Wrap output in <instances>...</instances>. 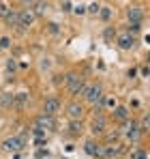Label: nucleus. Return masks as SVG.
Masks as SVG:
<instances>
[{
    "mask_svg": "<svg viewBox=\"0 0 150 159\" xmlns=\"http://www.w3.org/2000/svg\"><path fill=\"white\" fill-rule=\"evenodd\" d=\"M34 138H37V140H43V138H45V131H43V129H39V127H34Z\"/></svg>",
    "mask_w": 150,
    "mask_h": 159,
    "instance_id": "nucleus-26",
    "label": "nucleus"
},
{
    "mask_svg": "<svg viewBox=\"0 0 150 159\" xmlns=\"http://www.w3.org/2000/svg\"><path fill=\"white\" fill-rule=\"evenodd\" d=\"M114 118H116V120H120V123H126V120L131 118L129 107H126V106H116V107H114Z\"/></svg>",
    "mask_w": 150,
    "mask_h": 159,
    "instance_id": "nucleus-10",
    "label": "nucleus"
},
{
    "mask_svg": "<svg viewBox=\"0 0 150 159\" xmlns=\"http://www.w3.org/2000/svg\"><path fill=\"white\" fill-rule=\"evenodd\" d=\"M126 17H129V24H142L144 20V9L139 4H131L126 9Z\"/></svg>",
    "mask_w": 150,
    "mask_h": 159,
    "instance_id": "nucleus-3",
    "label": "nucleus"
},
{
    "mask_svg": "<svg viewBox=\"0 0 150 159\" xmlns=\"http://www.w3.org/2000/svg\"><path fill=\"white\" fill-rule=\"evenodd\" d=\"M84 151H86L88 155H92V157H101V155H103V146L97 144V142H92V140L84 144Z\"/></svg>",
    "mask_w": 150,
    "mask_h": 159,
    "instance_id": "nucleus-11",
    "label": "nucleus"
},
{
    "mask_svg": "<svg viewBox=\"0 0 150 159\" xmlns=\"http://www.w3.org/2000/svg\"><path fill=\"white\" fill-rule=\"evenodd\" d=\"M47 30H50L51 34H56V32H58L60 28H58V24H54V22H51V24H47Z\"/></svg>",
    "mask_w": 150,
    "mask_h": 159,
    "instance_id": "nucleus-28",
    "label": "nucleus"
},
{
    "mask_svg": "<svg viewBox=\"0 0 150 159\" xmlns=\"http://www.w3.org/2000/svg\"><path fill=\"white\" fill-rule=\"evenodd\" d=\"M7 24L13 28H20V11H9V15H7Z\"/></svg>",
    "mask_w": 150,
    "mask_h": 159,
    "instance_id": "nucleus-14",
    "label": "nucleus"
},
{
    "mask_svg": "<svg viewBox=\"0 0 150 159\" xmlns=\"http://www.w3.org/2000/svg\"><path fill=\"white\" fill-rule=\"evenodd\" d=\"M73 11L77 13V15H84V13H86V4H75Z\"/></svg>",
    "mask_w": 150,
    "mask_h": 159,
    "instance_id": "nucleus-25",
    "label": "nucleus"
},
{
    "mask_svg": "<svg viewBox=\"0 0 150 159\" xmlns=\"http://www.w3.org/2000/svg\"><path fill=\"white\" fill-rule=\"evenodd\" d=\"M105 125H107V123H105V118H103V116H95V120H92V133H103L105 131Z\"/></svg>",
    "mask_w": 150,
    "mask_h": 159,
    "instance_id": "nucleus-13",
    "label": "nucleus"
},
{
    "mask_svg": "<svg viewBox=\"0 0 150 159\" xmlns=\"http://www.w3.org/2000/svg\"><path fill=\"white\" fill-rule=\"evenodd\" d=\"M26 103H28V93H17V95H15V106L24 107Z\"/></svg>",
    "mask_w": 150,
    "mask_h": 159,
    "instance_id": "nucleus-18",
    "label": "nucleus"
},
{
    "mask_svg": "<svg viewBox=\"0 0 150 159\" xmlns=\"http://www.w3.org/2000/svg\"><path fill=\"white\" fill-rule=\"evenodd\" d=\"M32 22H34V13H32L30 9H24V11H20V28L32 26Z\"/></svg>",
    "mask_w": 150,
    "mask_h": 159,
    "instance_id": "nucleus-9",
    "label": "nucleus"
},
{
    "mask_svg": "<svg viewBox=\"0 0 150 159\" xmlns=\"http://www.w3.org/2000/svg\"><path fill=\"white\" fill-rule=\"evenodd\" d=\"M9 11H11V7H9L7 2H0V15H2V17H7V15H9Z\"/></svg>",
    "mask_w": 150,
    "mask_h": 159,
    "instance_id": "nucleus-23",
    "label": "nucleus"
},
{
    "mask_svg": "<svg viewBox=\"0 0 150 159\" xmlns=\"http://www.w3.org/2000/svg\"><path fill=\"white\" fill-rule=\"evenodd\" d=\"M86 11H88V13H92V15H99L101 4H99V2H92V4H88V7H86Z\"/></svg>",
    "mask_w": 150,
    "mask_h": 159,
    "instance_id": "nucleus-21",
    "label": "nucleus"
},
{
    "mask_svg": "<svg viewBox=\"0 0 150 159\" xmlns=\"http://www.w3.org/2000/svg\"><path fill=\"white\" fill-rule=\"evenodd\" d=\"M9 45H11V39H9V37H2V39H0V48H4V50H7Z\"/></svg>",
    "mask_w": 150,
    "mask_h": 159,
    "instance_id": "nucleus-27",
    "label": "nucleus"
},
{
    "mask_svg": "<svg viewBox=\"0 0 150 159\" xmlns=\"http://www.w3.org/2000/svg\"><path fill=\"white\" fill-rule=\"evenodd\" d=\"M58 110H60V99H58V97H47V99H45V103H43V114L54 116Z\"/></svg>",
    "mask_w": 150,
    "mask_h": 159,
    "instance_id": "nucleus-4",
    "label": "nucleus"
},
{
    "mask_svg": "<svg viewBox=\"0 0 150 159\" xmlns=\"http://www.w3.org/2000/svg\"><path fill=\"white\" fill-rule=\"evenodd\" d=\"M139 28H142V24H129V30H126V32L133 37V34H137V32H139Z\"/></svg>",
    "mask_w": 150,
    "mask_h": 159,
    "instance_id": "nucleus-22",
    "label": "nucleus"
},
{
    "mask_svg": "<svg viewBox=\"0 0 150 159\" xmlns=\"http://www.w3.org/2000/svg\"><path fill=\"white\" fill-rule=\"evenodd\" d=\"M122 127H125V135L131 140V142L139 140V135H142L139 123H135V120H126V123H122Z\"/></svg>",
    "mask_w": 150,
    "mask_h": 159,
    "instance_id": "nucleus-2",
    "label": "nucleus"
},
{
    "mask_svg": "<svg viewBox=\"0 0 150 159\" xmlns=\"http://www.w3.org/2000/svg\"><path fill=\"white\" fill-rule=\"evenodd\" d=\"M133 159H150V155H148V151H137L133 155Z\"/></svg>",
    "mask_w": 150,
    "mask_h": 159,
    "instance_id": "nucleus-24",
    "label": "nucleus"
},
{
    "mask_svg": "<svg viewBox=\"0 0 150 159\" xmlns=\"http://www.w3.org/2000/svg\"><path fill=\"white\" fill-rule=\"evenodd\" d=\"M2 148L9 151V153H17V151H22L24 146L20 144V138H7V140L2 142Z\"/></svg>",
    "mask_w": 150,
    "mask_h": 159,
    "instance_id": "nucleus-8",
    "label": "nucleus"
},
{
    "mask_svg": "<svg viewBox=\"0 0 150 159\" xmlns=\"http://www.w3.org/2000/svg\"><path fill=\"white\" fill-rule=\"evenodd\" d=\"M13 103H15V95H9V93H7V95L0 97V106L9 107V106H13Z\"/></svg>",
    "mask_w": 150,
    "mask_h": 159,
    "instance_id": "nucleus-17",
    "label": "nucleus"
},
{
    "mask_svg": "<svg viewBox=\"0 0 150 159\" xmlns=\"http://www.w3.org/2000/svg\"><path fill=\"white\" fill-rule=\"evenodd\" d=\"M34 127H39V129H54V116H47V114H41V116H37V120H34Z\"/></svg>",
    "mask_w": 150,
    "mask_h": 159,
    "instance_id": "nucleus-7",
    "label": "nucleus"
},
{
    "mask_svg": "<svg viewBox=\"0 0 150 159\" xmlns=\"http://www.w3.org/2000/svg\"><path fill=\"white\" fill-rule=\"evenodd\" d=\"M99 17L107 22V20L112 17V9H109V7H101V11H99Z\"/></svg>",
    "mask_w": 150,
    "mask_h": 159,
    "instance_id": "nucleus-20",
    "label": "nucleus"
},
{
    "mask_svg": "<svg viewBox=\"0 0 150 159\" xmlns=\"http://www.w3.org/2000/svg\"><path fill=\"white\" fill-rule=\"evenodd\" d=\"M69 129H71V133H73V135H79V133L84 131V125H82V120H71Z\"/></svg>",
    "mask_w": 150,
    "mask_h": 159,
    "instance_id": "nucleus-16",
    "label": "nucleus"
},
{
    "mask_svg": "<svg viewBox=\"0 0 150 159\" xmlns=\"http://www.w3.org/2000/svg\"><path fill=\"white\" fill-rule=\"evenodd\" d=\"M139 129L142 131H150V114H144V118L139 123Z\"/></svg>",
    "mask_w": 150,
    "mask_h": 159,
    "instance_id": "nucleus-19",
    "label": "nucleus"
},
{
    "mask_svg": "<svg viewBox=\"0 0 150 159\" xmlns=\"http://www.w3.org/2000/svg\"><path fill=\"white\" fill-rule=\"evenodd\" d=\"M67 116H69L71 120H82V116H84V106L77 103V101H73L71 106L67 107Z\"/></svg>",
    "mask_w": 150,
    "mask_h": 159,
    "instance_id": "nucleus-6",
    "label": "nucleus"
},
{
    "mask_svg": "<svg viewBox=\"0 0 150 159\" xmlns=\"http://www.w3.org/2000/svg\"><path fill=\"white\" fill-rule=\"evenodd\" d=\"M86 101L90 103V106H97V103H101L103 101V88H101V84H90L88 88H86Z\"/></svg>",
    "mask_w": 150,
    "mask_h": 159,
    "instance_id": "nucleus-1",
    "label": "nucleus"
},
{
    "mask_svg": "<svg viewBox=\"0 0 150 159\" xmlns=\"http://www.w3.org/2000/svg\"><path fill=\"white\" fill-rule=\"evenodd\" d=\"M116 43H118L120 50H131V48L135 45V37H131L129 32H120L118 39H116Z\"/></svg>",
    "mask_w": 150,
    "mask_h": 159,
    "instance_id": "nucleus-5",
    "label": "nucleus"
},
{
    "mask_svg": "<svg viewBox=\"0 0 150 159\" xmlns=\"http://www.w3.org/2000/svg\"><path fill=\"white\" fill-rule=\"evenodd\" d=\"M60 9H62V11H71L73 4H71V2H60Z\"/></svg>",
    "mask_w": 150,
    "mask_h": 159,
    "instance_id": "nucleus-29",
    "label": "nucleus"
},
{
    "mask_svg": "<svg viewBox=\"0 0 150 159\" xmlns=\"http://www.w3.org/2000/svg\"><path fill=\"white\" fill-rule=\"evenodd\" d=\"M15 67H17V62H15L13 58H11V60H7V69H9V71H13Z\"/></svg>",
    "mask_w": 150,
    "mask_h": 159,
    "instance_id": "nucleus-30",
    "label": "nucleus"
},
{
    "mask_svg": "<svg viewBox=\"0 0 150 159\" xmlns=\"http://www.w3.org/2000/svg\"><path fill=\"white\" fill-rule=\"evenodd\" d=\"M28 7H32L37 15H41V13L47 11V2H28Z\"/></svg>",
    "mask_w": 150,
    "mask_h": 159,
    "instance_id": "nucleus-15",
    "label": "nucleus"
},
{
    "mask_svg": "<svg viewBox=\"0 0 150 159\" xmlns=\"http://www.w3.org/2000/svg\"><path fill=\"white\" fill-rule=\"evenodd\" d=\"M86 88H88V84L84 82V78H79V80L73 84V86L69 88V93H71L73 97H77V95H86Z\"/></svg>",
    "mask_w": 150,
    "mask_h": 159,
    "instance_id": "nucleus-12",
    "label": "nucleus"
}]
</instances>
